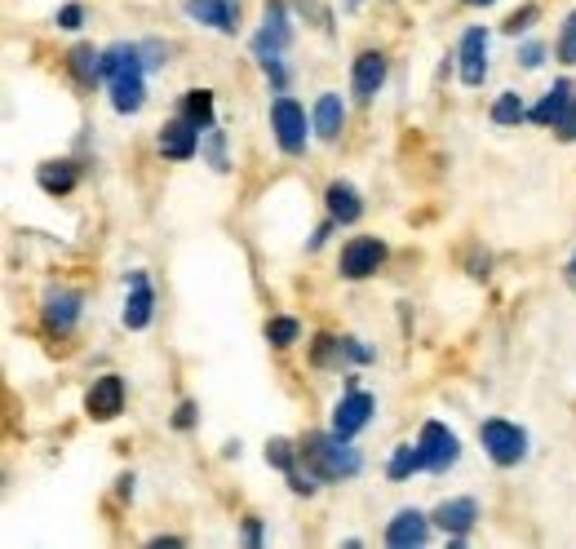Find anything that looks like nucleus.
<instances>
[{
    "label": "nucleus",
    "instance_id": "1",
    "mask_svg": "<svg viewBox=\"0 0 576 549\" xmlns=\"http://www.w3.org/2000/svg\"><path fill=\"white\" fill-rule=\"evenodd\" d=\"M302 461H306V470H311L320 483H346V479H355V474L364 470V457H359V452L337 430L333 434H324V430L306 434V439H302Z\"/></svg>",
    "mask_w": 576,
    "mask_h": 549
},
{
    "label": "nucleus",
    "instance_id": "2",
    "mask_svg": "<svg viewBox=\"0 0 576 549\" xmlns=\"http://www.w3.org/2000/svg\"><path fill=\"white\" fill-rule=\"evenodd\" d=\"M528 120L545 124V129H559L563 138H576V85L572 80H554V89L528 111Z\"/></svg>",
    "mask_w": 576,
    "mask_h": 549
},
{
    "label": "nucleus",
    "instance_id": "3",
    "mask_svg": "<svg viewBox=\"0 0 576 549\" xmlns=\"http://www.w3.org/2000/svg\"><path fill=\"white\" fill-rule=\"evenodd\" d=\"M479 439H483V452H488L497 465H519L523 457H528V434H523L514 421H483L479 426Z\"/></svg>",
    "mask_w": 576,
    "mask_h": 549
},
{
    "label": "nucleus",
    "instance_id": "4",
    "mask_svg": "<svg viewBox=\"0 0 576 549\" xmlns=\"http://www.w3.org/2000/svg\"><path fill=\"white\" fill-rule=\"evenodd\" d=\"M271 133H275V142H280V151L284 155H302L306 151V111H302V102H293V98H275L271 102Z\"/></svg>",
    "mask_w": 576,
    "mask_h": 549
},
{
    "label": "nucleus",
    "instance_id": "5",
    "mask_svg": "<svg viewBox=\"0 0 576 549\" xmlns=\"http://www.w3.org/2000/svg\"><path fill=\"white\" fill-rule=\"evenodd\" d=\"M288 40H293V23H288V5L284 0H271L266 5V23H262V31L253 36V58L262 62H275L288 49Z\"/></svg>",
    "mask_w": 576,
    "mask_h": 549
},
{
    "label": "nucleus",
    "instance_id": "6",
    "mask_svg": "<svg viewBox=\"0 0 576 549\" xmlns=\"http://www.w3.org/2000/svg\"><path fill=\"white\" fill-rule=\"evenodd\" d=\"M417 448H421V457H426V470H435V474H444L448 465H457V457H461L457 434H452L444 421H426L417 434Z\"/></svg>",
    "mask_w": 576,
    "mask_h": 549
},
{
    "label": "nucleus",
    "instance_id": "7",
    "mask_svg": "<svg viewBox=\"0 0 576 549\" xmlns=\"http://www.w3.org/2000/svg\"><path fill=\"white\" fill-rule=\"evenodd\" d=\"M373 408H377L373 395H364L359 386H346V395L337 399V408H333V430L342 434V439H355V434L373 421Z\"/></svg>",
    "mask_w": 576,
    "mask_h": 549
},
{
    "label": "nucleus",
    "instance_id": "8",
    "mask_svg": "<svg viewBox=\"0 0 576 549\" xmlns=\"http://www.w3.org/2000/svg\"><path fill=\"white\" fill-rule=\"evenodd\" d=\"M382 262H386V244L373 240V235H355V240L342 248V275L346 279L377 275V271H382Z\"/></svg>",
    "mask_w": 576,
    "mask_h": 549
},
{
    "label": "nucleus",
    "instance_id": "9",
    "mask_svg": "<svg viewBox=\"0 0 576 549\" xmlns=\"http://www.w3.org/2000/svg\"><path fill=\"white\" fill-rule=\"evenodd\" d=\"M457 58H461V85L479 89L483 76H488V31L483 27H470L457 45Z\"/></svg>",
    "mask_w": 576,
    "mask_h": 549
},
{
    "label": "nucleus",
    "instance_id": "10",
    "mask_svg": "<svg viewBox=\"0 0 576 549\" xmlns=\"http://www.w3.org/2000/svg\"><path fill=\"white\" fill-rule=\"evenodd\" d=\"M85 408H89V417H94V421L120 417V412H125V381H120L116 372L98 377L94 390H89V399H85Z\"/></svg>",
    "mask_w": 576,
    "mask_h": 549
},
{
    "label": "nucleus",
    "instance_id": "11",
    "mask_svg": "<svg viewBox=\"0 0 576 549\" xmlns=\"http://www.w3.org/2000/svg\"><path fill=\"white\" fill-rule=\"evenodd\" d=\"M382 85H386V54H377V49H364V54L355 58V71H351L355 98H359V102H373Z\"/></svg>",
    "mask_w": 576,
    "mask_h": 549
},
{
    "label": "nucleus",
    "instance_id": "12",
    "mask_svg": "<svg viewBox=\"0 0 576 549\" xmlns=\"http://www.w3.org/2000/svg\"><path fill=\"white\" fill-rule=\"evenodd\" d=\"M430 519H435V523L452 536V545H461V541H466L470 527L479 523V505L470 501V496H457V501H444V505H439V510L430 514Z\"/></svg>",
    "mask_w": 576,
    "mask_h": 549
},
{
    "label": "nucleus",
    "instance_id": "13",
    "mask_svg": "<svg viewBox=\"0 0 576 549\" xmlns=\"http://www.w3.org/2000/svg\"><path fill=\"white\" fill-rule=\"evenodd\" d=\"M200 138L204 133L195 129L187 116H178L160 129V155H169V160H191V155L200 151Z\"/></svg>",
    "mask_w": 576,
    "mask_h": 549
},
{
    "label": "nucleus",
    "instance_id": "14",
    "mask_svg": "<svg viewBox=\"0 0 576 549\" xmlns=\"http://www.w3.org/2000/svg\"><path fill=\"white\" fill-rule=\"evenodd\" d=\"M430 541V519L421 510H399L395 519L386 523V545L408 549V545H426Z\"/></svg>",
    "mask_w": 576,
    "mask_h": 549
},
{
    "label": "nucleus",
    "instance_id": "15",
    "mask_svg": "<svg viewBox=\"0 0 576 549\" xmlns=\"http://www.w3.org/2000/svg\"><path fill=\"white\" fill-rule=\"evenodd\" d=\"M182 9H187V18H195V23H204V27H213V31H226V36L240 27L235 0H187Z\"/></svg>",
    "mask_w": 576,
    "mask_h": 549
},
{
    "label": "nucleus",
    "instance_id": "16",
    "mask_svg": "<svg viewBox=\"0 0 576 549\" xmlns=\"http://www.w3.org/2000/svg\"><path fill=\"white\" fill-rule=\"evenodd\" d=\"M151 310H156V293H151V284H147V275L142 271H133L129 275V302H125V328H147L151 324Z\"/></svg>",
    "mask_w": 576,
    "mask_h": 549
},
{
    "label": "nucleus",
    "instance_id": "17",
    "mask_svg": "<svg viewBox=\"0 0 576 549\" xmlns=\"http://www.w3.org/2000/svg\"><path fill=\"white\" fill-rule=\"evenodd\" d=\"M311 129L320 133L324 142H333L337 133L346 129V102L337 98V93H320V102H315V111H311Z\"/></svg>",
    "mask_w": 576,
    "mask_h": 549
},
{
    "label": "nucleus",
    "instance_id": "18",
    "mask_svg": "<svg viewBox=\"0 0 576 549\" xmlns=\"http://www.w3.org/2000/svg\"><path fill=\"white\" fill-rule=\"evenodd\" d=\"M142 102H147V80H142V71H129V76L111 80V107H116L120 116H138Z\"/></svg>",
    "mask_w": 576,
    "mask_h": 549
},
{
    "label": "nucleus",
    "instance_id": "19",
    "mask_svg": "<svg viewBox=\"0 0 576 549\" xmlns=\"http://www.w3.org/2000/svg\"><path fill=\"white\" fill-rule=\"evenodd\" d=\"M324 204H328V217L333 222H342V226H351L359 222V213H364V204H359V191L351 182H333L324 191Z\"/></svg>",
    "mask_w": 576,
    "mask_h": 549
},
{
    "label": "nucleus",
    "instance_id": "20",
    "mask_svg": "<svg viewBox=\"0 0 576 549\" xmlns=\"http://www.w3.org/2000/svg\"><path fill=\"white\" fill-rule=\"evenodd\" d=\"M80 319V293H49L45 297V324L54 333H71Z\"/></svg>",
    "mask_w": 576,
    "mask_h": 549
},
{
    "label": "nucleus",
    "instance_id": "21",
    "mask_svg": "<svg viewBox=\"0 0 576 549\" xmlns=\"http://www.w3.org/2000/svg\"><path fill=\"white\" fill-rule=\"evenodd\" d=\"M76 164L71 160H49V164H40L36 169V182H40V191H49V195H67V191H76Z\"/></svg>",
    "mask_w": 576,
    "mask_h": 549
},
{
    "label": "nucleus",
    "instance_id": "22",
    "mask_svg": "<svg viewBox=\"0 0 576 549\" xmlns=\"http://www.w3.org/2000/svg\"><path fill=\"white\" fill-rule=\"evenodd\" d=\"M67 67H71V76H76L85 89H94V80H102V54H98L94 45H76V49H71Z\"/></svg>",
    "mask_w": 576,
    "mask_h": 549
},
{
    "label": "nucleus",
    "instance_id": "23",
    "mask_svg": "<svg viewBox=\"0 0 576 549\" xmlns=\"http://www.w3.org/2000/svg\"><path fill=\"white\" fill-rule=\"evenodd\" d=\"M417 470H426V457H421V448H417V443H404V448H395V452H390L386 474H390V479H395V483L413 479Z\"/></svg>",
    "mask_w": 576,
    "mask_h": 549
},
{
    "label": "nucleus",
    "instance_id": "24",
    "mask_svg": "<svg viewBox=\"0 0 576 549\" xmlns=\"http://www.w3.org/2000/svg\"><path fill=\"white\" fill-rule=\"evenodd\" d=\"M182 116H187L200 133L213 129V93L209 89H191L187 98H182Z\"/></svg>",
    "mask_w": 576,
    "mask_h": 549
},
{
    "label": "nucleus",
    "instance_id": "25",
    "mask_svg": "<svg viewBox=\"0 0 576 549\" xmlns=\"http://www.w3.org/2000/svg\"><path fill=\"white\" fill-rule=\"evenodd\" d=\"M523 120H528V107H523L519 93H501L492 102V124H523Z\"/></svg>",
    "mask_w": 576,
    "mask_h": 549
},
{
    "label": "nucleus",
    "instance_id": "26",
    "mask_svg": "<svg viewBox=\"0 0 576 549\" xmlns=\"http://www.w3.org/2000/svg\"><path fill=\"white\" fill-rule=\"evenodd\" d=\"M297 461H302V448H293L288 439H271L266 443V465H275V470H297Z\"/></svg>",
    "mask_w": 576,
    "mask_h": 549
},
{
    "label": "nucleus",
    "instance_id": "27",
    "mask_svg": "<svg viewBox=\"0 0 576 549\" xmlns=\"http://www.w3.org/2000/svg\"><path fill=\"white\" fill-rule=\"evenodd\" d=\"M297 337H302V324L288 315H275L271 324H266V341H271V346H293Z\"/></svg>",
    "mask_w": 576,
    "mask_h": 549
},
{
    "label": "nucleus",
    "instance_id": "28",
    "mask_svg": "<svg viewBox=\"0 0 576 549\" xmlns=\"http://www.w3.org/2000/svg\"><path fill=\"white\" fill-rule=\"evenodd\" d=\"M200 151L209 155V164H213V169H218V173H226V138H222V129H218V124H213V129L204 133Z\"/></svg>",
    "mask_w": 576,
    "mask_h": 549
},
{
    "label": "nucleus",
    "instance_id": "29",
    "mask_svg": "<svg viewBox=\"0 0 576 549\" xmlns=\"http://www.w3.org/2000/svg\"><path fill=\"white\" fill-rule=\"evenodd\" d=\"M559 58L576 62V14H568V23H563V31H559Z\"/></svg>",
    "mask_w": 576,
    "mask_h": 549
},
{
    "label": "nucleus",
    "instance_id": "30",
    "mask_svg": "<svg viewBox=\"0 0 576 549\" xmlns=\"http://www.w3.org/2000/svg\"><path fill=\"white\" fill-rule=\"evenodd\" d=\"M80 23H85V9H80V5H63V9H58V27L76 31Z\"/></svg>",
    "mask_w": 576,
    "mask_h": 549
},
{
    "label": "nucleus",
    "instance_id": "31",
    "mask_svg": "<svg viewBox=\"0 0 576 549\" xmlns=\"http://www.w3.org/2000/svg\"><path fill=\"white\" fill-rule=\"evenodd\" d=\"M532 18H537V5L519 9V14H514L510 23H506V31H510V36H519V31H528V27H532Z\"/></svg>",
    "mask_w": 576,
    "mask_h": 549
},
{
    "label": "nucleus",
    "instance_id": "32",
    "mask_svg": "<svg viewBox=\"0 0 576 549\" xmlns=\"http://www.w3.org/2000/svg\"><path fill=\"white\" fill-rule=\"evenodd\" d=\"M519 62H523L528 71H537L541 62H545V49L537 45V40H532V45H523V49H519Z\"/></svg>",
    "mask_w": 576,
    "mask_h": 549
},
{
    "label": "nucleus",
    "instance_id": "33",
    "mask_svg": "<svg viewBox=\"0 0 576 549\" xmlns=\"http://www.w3.org/2000/svg\"><path fill=\"white\" fill-rule=\"evenodd\" d=\"M173 426H178V430H191L195 426V403H182L178 417H173Z\"/></svg>",
    "mask_w": 576,
    "mask_h": 549
},
{
    "label": "nucleus",
    "instance_id": "34",
    "mask_svg": "<svg viewBox=\"0 0 576 549\" xmlns=\"http://www.w3.org/2000/svg\"><path fill=\"white\" fill-rule=\"evenodd\" d=\"M244 541H249V545H262V523H257V519L244 523Z\"/></svg>",
    "mask_w": 576,
    "mask_h": 549
},
{
    "label": "nucleus",
    "instance_id": "35",
    "mask_svg": "<svg viewBox=\"0 0 576 549\" xmlns=\"http://www.w3.org/2000/svg\"><path fill=\"white\" fill-rule=\"evenodd\" d=\"M563 279H568V288H576V253L568 257V266H563Z\"/></svg>",
    "mask_w": 576,
    "mask_h": 549
},
{
    "label": "nucleus",
    "instance_id": "36",
    "mask_svg": "<svg viewBox=\"0 0 576 549\" xmlns=\"http://www.w3.org/2000/svg\"><path fill=\"white\" fill-rule=\"evenodd\" d=\"M466 5H492V0H466Z\"/></svg>",
    "mask_w": 576,
    "mask_h": 549
},
{
    "label": "nucleus",
    "instance_id": "37",
    "mask_svg": "<svg viewBox=\"0 0 576 549\" xmlns=\"http://www.w3.org/2000/svg\"><path fill=\"white\" fill-rule=\"evenodd\" d=\"M351 5H359V0H351Z\"/></svg>",
    "mask_w": 576,
    "mask_h": 549
}]
</instances>
